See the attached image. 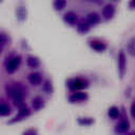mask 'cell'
<instances>
[{"mask_svg":"<svg viewBox=\"0 0 135 135\" xmlns=\"http://www.w3.org/2000/svg\"><path fill=\"white\" fill-rule=\"evenodd\" d=\"M6 92L7 94L14 99V102L16 105H18L19 108L23 107V100H22V97H23V92H22V89L18 85V84H11V85H7L6 86Z\"/></svg>","mask_w":135,"mask_h":135,"instance_id":"1","label":"cell"},{"mask_svg":"<svg viewBox=\"0 0 135 135\" xmlns=\"http://www.w3.org/2000/svg\"><path fill=\"white\" fill-rule=\"evenodd\" d=\"M68 85L71 90L73 91H77V90H81L88 86V83L85 80L81 79V78H74V79H70L68 81Z\"/></svg>","mask_w":135,"mask_h":135,"instance_id":"2","label":"cell"},{"mask_svg":"<svg viewBox=\"0 0 135 135\" xmlns=\"http://www.w3.org/2000/svg\"><path fill=\"white\" fill-rule=\"evenodd\" d=\"M19 64H20V57L19 56H15V57L11 58L7 61V63H6V71L8 73H14L18 69Z\"/></svg>","mask_w":135,"mask_h":135,"instance_id":"3","label":"cell"},{"mask_svg":"<svg viewBox=\"0 0 135 135\" xmlns=\"http://www.w3.org/2000/svg\"><path fill=\"white\" fill-rule=\"evenodd\" d=\"M126 66H127L126 56H124V54L121 52V53H119V56H118V71H119L120 77H123L124 72H126Z\"/></svg>","mask_w":135,"mask_h":135,"instance_id":"4","label":"cell"},{"mask_svg":"<svg viewBox=\"0 0 135 135\" xmlns=\"http://www.w3.org/2000/svg\"><path fill=\"white\" fill-rule=\"evenodd\" d=\"M86 99H88V94L86 93H83V92L73 93L69 97V100L71 102H79V101H83V100H86Z\"/></svg>","mask_w":135,"mask_h":135,"instance_id":"5","label":"cell"},{"mask_svg":"<svg viewBox=\"0 0 135 135\" xmlns=\"http://www.w3.org/2000/svg\"><path fill=\"white\" fill-rule=\"evenodd\" d=\"M90 46L96 51V52H103L107 49V44L102 41H97V40H92L90 41Z\"/></svg>","mask_w":135,"mask_h":135,"instance_id":"6","label":"cell"},{"mask_svg":"<svg viewBox=\"0 0 135 135\" xmlns=\"http://www.w3.org/2000/svg\"><path fill=\"white\" fill-rule=\"evenodd\" d=\"M30 114V111H28V109L25 107V105H23V107H21L20 108V110H19V113H18V115H16L12 120H11V122H15V121H19V120H21V119H23V118H25L27 115Z\"/></svg>","mask_w":135,"mask_h":135,"instance_id":"7","label":"cell"},{"mask_svg":"<svg viewBox=\"0 0 135 135\" xmlns=\"http://www.w3.org/2000/svg\"><path fill=\"white\" fill-rule=\"evenodd\" d=\"M114 13H115V8L113 5L111 4H108L104 6V8L102 9V16L105 18V19H110L114 16Z\"/></svg>","mask_w":135,"mask_h":135,"instance_id":"8","label":"cell"},{"mask_svg":"<svg viewBox=\"0 0 135 135\" xmlns=\"http://www.w3.org/2000/svg\"><path fill=\"white\" fill-rule=\"evenodd\" d=\"M27 79H28L30 83L33 84V85H38V84L41 83V75L39 73H32V74H30Z\"/></svg>","mask_w":135,"mask_h":135,"instance_id":"9","label":"cell"},{"mask_svg":"<svg viewBox=\"0 0 135 135\" xmlns=\"http://www.w3.org/2000/svg\"><path fill=\"white\" fill-rule=\"evenodd\" d=\"M63 19H64V21H65L68 24L73 25V24H75V23H76L77 16H76V14H75V13H73V12H68V13L64 15Z\"/></svg>","mask_w":135,"mask_h":135,"instance_id":"10","label":"cell"},{"mask_svg":"<svg viewBox=\"0 0 135 135\" xmlns=\"http://www.w3.org/2000/svg\"><path fill=\"white\" fill-rule=\"evenodd\" d=\"M100 21V17L98 14L96 13H91L88 15V23L91 24V25H94V24H97L98 22Z\"/></svg>","mask_w":135,"mask_h":135,"instance_id":"11","label":"cell"},{"mask_svg":"<svg viewBox=\"0 0 135 135\" xmlns=\"http://www.w3.org/2000/svg\"><path fill=\"white\" fill-rule=\"evenodd\" d=\"M26 63L31 68H38L40 65L39 59L37 57H34V56H28L27 59H26Z\"/></svg>","mask_w":135,"mask_h":135,"instance_id":"12","label":"cell"},{"mask_svg":"<svg viewBox=\"0 0 135 135\" xmlns=\"http://www.w3.org/2000/svg\"><path fill=\"white\" fill-rule=\"evenodd\" d=\"M32 105H33V108H34V110H36V111H38V110H40L43 105H44V102H43V99L41 98V97H39V96H37V97H35L34 99H33V103H32Z\"/></svg>","mask_w":135,"mask_h":135,"instance_id":"13","label":"cell"},{"mask_svg":"<svg viewBox=\"0 0 135 135\" xmlns=\"http://www.w3.org/2000/svg\"><path fill=\"white\" fill-rule=\"evenodd\" d=\"M108 114H109L110 118L116 119V118L119 116V110H118V108H116V107H111V108L109 109Z\"/></svg>","mask_w":135,"mask_h":135,"instance_id":"14","label":"cell"},{"mask_svg":"<svg viewBox=\"0 0 135 135\" xmlns=\"http://www.w3.org/2000/svg\"><path fill=\"white\" fill-rule=\"evenodd\" d=\"M129 129V121L128 120H126V119H123V120H121L120 122H119V124L117 126V130L119 131V132H126L127 130Z\"/></svg>","mask_w":135,"mask_h":135,"instance_id":"15","label":"cell"},{"mask_svg":"<svg viewBox=\"0 0 135 135\" xmlns=\"http://www.w3.org/2000/svg\"><path fill=\"white\" fill-rule=\"evenodd\" d=\"M11 110L6 103H0V116H7Z\"/></svg>","mask_w":135,"mask_h":135,"instance_id":"16","label":"cell"},{"mask_svg":"<svg viewBox=\"0 0 135 135\" xmlns=\"http://www.w3.org/2000/svg\"><path fill=\"white\" fill-rule=\"evenodd\" d=\"M128 52L130 55L135 56V39H131L130 42L128 43Z\"/></svg>","mask_w":135,"mask_h":135,"instance_id":"17","label":"cell"},{"mask_svg":"<svg viewBox=\"0 0 135 135\" xmlns=\"http://www.w3.org/2000/svg\"><path fill=\"white\" fill-rule=\"evenodd\" d=\"M65 4H66V1L65 0H55L54 1V7L57 11H60V9L64 8Z\"/></svg>","mask_w":135,"mask_h":135,"instance_id":"18","label":"cell"},{"mask_svg":"<svg viewBox=\"0 0 135 135\" xmlns=\"http://www.w3.org/2000/svg\"><path fill=\"white\" fill-rule=\"evenodd\" d=\"M78 122L81 126H90V124H92L94 122V119L93 118H89V117H84V118H79Z\"/></svg>","mask_w":135,"mask_h":135,"instance_id":"19","label":"cell"},{"mask_svg":"<svg viewBox=\"0 0 135 135\" xmlns=\"http://www.w3.org/2000/svg\"><path fill=\"white\" fill-rule=\"evenodd\" d=\"M77 30L80 33H86L90 30V25H89V23H83L82 22V23H80V24L77 25Z\"/></svg>","mask_w":135,"mask_h":135,"instance_id":"20","label":"cell"},{"mask_svg":"<svg viewBox=\"0 0 135 135\" xmlns=\"http://www.w3.org/2000/svg\"><path fill=\"white\" fill-rule=\"evenodd\" d=\"M43 90H44L47 94L51 93V91H52V83H51L50 80H46V81L44 82V84H43Z\"/></svg>","mask_w":135,"mask_h":135,"instance_id":"21","label":"cell"},{"mask_svg":"<svg viewBox=\"0 0 135 135\" xmlns=\"http://www.w3.org/2000/svg\"><path fill=\"white\" fill-rule=\"evenodd\" d=\"M22 135H38V133H37V131L35 129H28L25 132H23Z\"/></svg>","mask_w":135,"mask_h":135,"instance_id":"22","label":"cell"},{"mask_svg":"<svg viewBox=\"0 0 135 135\" xmlns=\"http://www.w3.org/2000/svg\"><path fill=\"white\" fill-rule=\"evenodd\" d=\"M7 41V37L4 34H0V43H5Z\"/></svg>","mask_w":135,"mask_h":135,"instance_id":"23","label":"cell"},{"mask_svg":"<svg viewBox=\"0 0 135 135\" xmlns=\"http://www.w3.org/2000/svg\"><path fill=\"white\" fill-rule=\"evenodd\" d=\"M131 114H132V116L133 117H135V102L132 104V107H131Z\"/></svg>","mask_w":135,"mask_h":135,"instance_id":"24","label":"cell"},{"mask_svg":"<svg viewBox=\"0 0 135 135\" xmlns=\"http://www.w3.org/2000/svg\"><path fill=\"white\" fill-rule=\"evenodd\" d=\"M130 7L135 8V0H131V2H130Z\"/></svg>","mask_w":135,"mask_h":135,"instance_id":"25","label":"cell"},{"mask_svg":"<svg viewBox=\"0 0 135 135\" xmlns=\"http://www.w3.org/2000/svg\"><path fill=\"white\" fill-rule=\"evenodd\" d=\"M0 53H1V46H0Z\"/></svg>","mask_w":135,"mask_h":135,"instance_id":"26","label":"cell"},{"mask_svg":"<svg viewBox=\"0 0 135 135\" xmlns=\"http://www.w3.org/2000/svg\"><path fill=\"white\" fill-rule=\"evenodd\" d=\"M130 135H134V134H130Z\"/></svg>","mask_w":135,"mask_h":135,"instance_id":"27","label":"cell"}]
</instances>
